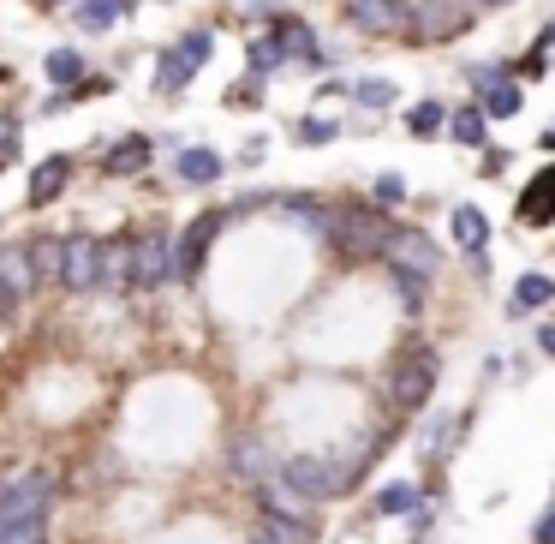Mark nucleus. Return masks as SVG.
Masks as SVG:
<instances>
[{"label":"nucleus","mask_w":555,"mask_h":544,"mask_svg":"<svg viewBox=\"0 0 555 544\" xmlns=\"http://www.w3.org/2000/svg\"><path fill=\"white\" fill-rule=\"evenodd\" d=\"M531 539H538V544H555V508L538 520V532H531Z\"/></svg>","instance_id":"nucleus-39"},{"label":"nucleus","mask_w":555,"mask_h":544,"mask_svg":"<svg viewBox=\"0 0 555 544\" xmlns=\"http://www.w3.org/2000/svg\"><path fill=\"white\" fill-rule=\"evenodd\" d=\"M102 168H108L114 180H126V174H144V168H150V138H144V132L120 138V144L108 150V162H102Z\"/></svg>","instance_id":"nucleus-16"},{"label":"nucleus","mask_w":555,"mask_h":544,"mask_svg":"<svg viewBox=\"0 0 555 544\" xmlns=\"http://www.w3.org/2000/svg\"><path fill=\"white\" fill-rule=\"evenodd\" d=\"M388 233H395L388 210H376V204H347V210H328L323 240L335 245V252L347 257V264H371V257H383Z\"/></svg>","instance_id":"nucleus-1"},{"label":"nucleus","mask_w":555,"mask_h":544,"mask_svg":"<svg viewBox=\"0 0 555 544\" xmlns=\"http://www.w3.org/2000/svg\"><path fill=\"white\" fill-rule=\"evenodd\" d=\"M0 174H7V162H0Z\"/></svg>","instance_id":"nucleus-44"},{"label":"nucleus","mask_w":555,"mask_h":544,"mask_svg":"<svg viewBox=\"0 0 555 544\" xmlns=\"http://www.w3.org/2000/svg\"><path fill=\"white\" fill-rule=\"evenodd\" d=\"M472 13H490V7H507V0H466Z\"/></svg>","instance_id":"nucleus-40"},{"label":"nucleus","mask_w":555,"mask_h":544,"mask_svg":"<svg viewBox=\"0 0 555 544\" xmlns=\"http://www.w3.org/2000/svg\"><path fill=\"white\" fill-rule=\"evenodd\" d=\"M335 132H340L335 121H305V126H299V138H305V144H328Z\"/></svg>","instance_id":"nucleus-37"},{"label":"nucleus","mask_w":555,"mask_h":544,"mask_svg":"<svg viewBox=\"0 0 555 544\" xmlns=\"http://www.w3.org/2000/svg\"><path fill=\"white\" fill-rule=\"evenodd\" d=\"M519 222H526V228H543V222H555V162L526 186V198H519Z\"/></svg>","instance_id":"nucleus-14"},{"label":"nucleus","mask_w":555,"mask_h":544,"mask_svg":"<svg viewBox=\"0 0 555 544\" xmlns=\"http://www.w3.org/2000/svg\"><path fill=\"white\" fill-rule=\"evenodd\" d=\"M454 240L466 245V257L483 252V240H490V216H483L478 204H460V210H454Z\"/></svg>","instance_id":"nucleus-25"},{"label":"nucleus","mask_w":555,"mask_h":544,"mask_svg":"<svg viewBox=\"0 0 555 544\" xmlns=\"http://www.w3.org/2000/svg\"><path fill=\"white\" fill-rule=\"evenodd\" d=\"M538 341H543V353H550V359H555V324H550V329H543V336H538Z\"/></svg>","instance_id":"nucleus-41"},{"label":"nucleus","mask_w":555,"mask_h":544,"mask_svg":"<svg viewBox=\"0 0 555 544\" xmlns=\"http://www.w3.org/2000/svg\"><path fill=\"white\" fill-rule=\"evenodd\" d=\"M347 25L364 30V37H400L406 7L400 0H347Z\"/></svg>","instance_id":"nucleus-10"},{"label":"nucleus","mask_w":555,"mask_h":544,"mask_svg":"<svg viewBox=\"0 0 555 544\" xmlns=\"http://www.w3.org/2000/svg\"><path fill=\"white\" fill-rule=\"evenodd\" d=\"M281 61H287V54H281V42H275V37H257L251 49H245V66H251V78H269Z\"/></svg>","instance_id":"nucleus-28"},{"label":"nucleus","mask_w":555,"mask_h":544,"mask_svg":"<svg viewBox=\"0 0 555 544\" xmlns=\"http://www.w3.org/2000/svg\"><path fill=\"white\" fill-rule=\"evenodd\" d=\"M126 13H132V0H78L73 7V18L85 30H108V25H120Z\"/></svg>","instance_id":"nucleus-24"},{"label":"nucleus","mask_w":555,"mask_h":544,"mask_svg":"<svg viewBox=\"0 0 555 544\" xmlns=\"http://www.w3.org/2000/svg\"><path fill=\"white\" fill-rule=\"evenodd\" d=\"M30 264L37 281H61V240H30Z\"/></svg>","instance_id":"nucleus-32"},{"label":"nucleus","mask_w":555,"mask_h":544,"mask_svg":"<svg viewBox=\"0 0 555 544\" xmlns=\"http://www.w3.org/2000/svg\"><path fill=\"white\" fill-rule=\"evenodd\" d=\"M0 491H7V479H0Z\"/></svg>","instance_id":"nucleus-45"},{"label":"nucleus","mask_w":555,"mask_h":544,"mask_svg":"<svg viewBox=\"0 0 555 544\" xmlns=\"http://www.w3.org/2000/svg\"><path fill=\"white\" fill-rule=\"evenodd\" d=\"M221 228H228V216H221V210H204V216L173 240V281H192L197 269H204V257H209V245H216Z\"/></svg>","instance_id":"nucleus-9"},{"label":"nucleus","mask_w":555,"mask_h":544,"mask_svg":"<svg viewBox=\"0 0 555 544\" xmlns=\"http://www.w3.org/2000/svg\"><path fill=\"white\" fill-rule=\"evenodd\" d=\"M376 515H418V484H388L376 496Z\"/></svg>","instance_id":"nucleus-30"},{"label":"nucleus","mask_w":555,"mask_h":544,"mask_svg":"<svg viewBox=\"0 0 555 544\" xmlns=\"http://www.w3.org/2000/svg\"><path fill=\"white\" fill-rule=\"evenodd\" d=\"M550 300H555V281H550V276H519L514 305H507V312H514V317H526V312H543Z\"/></svg>","instance_id":"nucleus-27"},{"label":"nucleus","mask_w":555,"mask_h":544,"mask_svg":"<svg viewBox=\"0 0 555 544\" xmlns=\"http://www.w3.org/2000/svg\"><path fill=\"white\" fill-rule=\"evenodd\" d=\"M281 484H293L299 496H340V491H352V479H347V467L340 460H328V455H293V460H281V472H275Z\"/></svg>","instance_id":"nucleus-5"},{"label":"nucleus","mask_w":555,"mask_h":544,"mask_svg":"<svg viewBox=\"0 0 555 544\" xmlns=\"http://www.w3.org/2000/svg\"><path fill=\"white\" fill-rule=\"evenodd\" d=\"M228 109H257V78H251V85H233L228 90Z\"/></svg>","instance_id":"nucleus-38"},{"label":"nucleus","mask_w":555,"mask_h":544,"mask_svg":"<svg viewBox=\"0 0 555 544\" xmlns=\"http://www.w3.org/2000/svg\"><path fill=\"white\" fill-rule=\"evenodd\" d=\"M251 544H317V527H311V520H275V515H263V527H257Z\"/></svg>","instance_id":"nucleus-23"},{"label":"nucleus","mask_w":555,"mask_h":544,"mask_svg":"<svg viewBox=\"0 0 555 544\" xmlns=\"http://www.w3.org/2000/svg\"><path fill=\"white\" fill-rule=\"evenodd\" d=\"M442 126H448V109H442V102H418V109L406 114V132H412V138H436Z\"/></svg>","instance_id":"nucleus-29"},{"label":"nucleus","mask_w":555,"mask_h":544,"mask_svg":"<svg viewBox=\"0 0 555 544\" xmlns=\"http://www.w3.org/2000/svg\"><path fill=\"white\" fill-rule=\"evenodd\" d=\"M275 42H281V54H299L311 73H323V66H328V54L317 49V37H311L305 18H275Z\"/></svg>","instance_id":"nucleus-12"},{"label":"nucleus","mask_w":555,"mask_h":544,"mask_svg":"<svg viewBox=\"0 0 555 544\" xmlns=\"http://www.w3.org/2000/svg\"><path fill=\"white\" fill-rule=\"evenodd\" d=\"M54 472L49 467H30L25 479H13L7 491H0V527H18V520H49L54 508Z\"/></svg>","instance_id":"nucleus-4"},{"label":"nucleus","mask_w":555,"mask_h":544,"mask_svg":"<svg viewBox=\"0 0 555 544\" xmlns=\"http://www.w3.org/2000/svg\"><path fill=\"white\" fill-rule=\"evenodd\" d=\"M448 132H454V144L460 150H483V132H490V114L472 102V109H460L454 121H448Z\"/></svg>","instance_id":"nucleus-26"},{"label":"nucleus","mask_w":555,"mask_h":544,"mask_svg":"<svg viewBox=\"0 0 555 544\" xmlns=\"http://www.w3.org/2000/svg\"><path fill=\"white\" fill-rule=\"evenodd\" d=\"M400 7H406V25H400L406 42H448L472 25L466 0H400Z\"/></svg>","instance_id":"nucleus-2"},{"label":"nucleus","mask_w":555,"mask_h":544,"mask_svg":"<svg viewBox=\"0 0 555 544\" xmlns=\"http://www.w3.org/2000/svg\"><path fill=\"white\" fill-rule=\"evenodd\" d=\"M173 281V240L168 233H144L132 240V293H156Z\"/></svg>","instance_id":"nucleus-7"},{"label":"nucleus","mask_w":555,"mask_h":544,"mask_svg":"<svg viewBox=\"0 0 555 544\" xmlns=\"http://www.w3.org/2000/svg\"><path fill=\"white\" fill-rule=\"evenodd\" d=\"M61 288L66 293H96L102 288V245L90 233L61 240Z\"/></svg>","instance_id":"nucleus-8"},{"label":"nucleus","mask_w":555,"mask_h":544,"mask_svg":"<svg viewBox=\"0 0 555 544\" xmlns=\"http://www.w3.org/2000/svg\"><path fill=\"white\" fill-rule=\"evenodd\" d=\"M66 180H73V156H49V162H37V174H30V210H49L54 198L66 192Z\"/></svg>","instance_id":"nucleus-13"},{"label":"nucleus","mask_w":555,"mask_h":544,"mask_svg":"<svg viewBox=\"0 0 555 544\" xmlns=\"http://www.w3.org/2000/svg\"><path fill=\"white\" fill-rule=\"evenodd\" d=\"M436 353L430 347H412V353H400L395 359V371H388V401H395L400 413H418V407H430V389H436Z\"/></svg>","instance_id":"nucleus-3"},{"label":"nucleus","mask_w":555,"mask_h":544,"mask_svg":"<svg viewBox=\"0 0 555 544\" xmlns=\"http://www.w3.org/2000/svg\"><path fill=\"white\" fill-rule=\"evenodd\" d=\"M209 49H216V30H209V25H197V30H185V37L173 42V61H180L185 73L197 78V73L209 66Z\"/></svg>","instance_id":"nucleus-19"},{"label":"nucleus","mask_w":555,"mask_h":544,"mask_svg":"<svg viewBox=\"0 0 555 544\" xmlns=\"http://www.w3.org/2000/svg\"><path fill=\"white\" fill-rule=\"evenodd\" d=\"M388 281H395V293H400L406 312H424V276H400V269H388Z\"/></svg>","instance_id":"nucleus-35"},{"label":"nucleus","mask_w":555,"mask_h":544,"mask_svg":"<svg viewBox=\"0 0 555 544\" xmlns=\"http://www.w3.org/2000/svg\"><path fill=\"white\" fill-rule=\"evenodd\" d=\"M0 288L13 293V300H30V293L42 288L37 264H30V240L25 245H0Z\"/></svg>","instance_id":"nucleus-11"},{"label":"nucleus","mask_w":555,"mask_h":544,"mask_svg":"<svg viewBox=\"0 0 555 544\" xmlns=\"http://www.w3.org/2000/svg\"><path fill=\"white\" fill-rule=\"evenodd\" d=\"M519 102H526V90H519L514 78H495V85H483L478 109L490 114V121H514V114H519Z\"/></svg>","instance_id":"nucleus-20"},{"label":"nucleus","mask_w":555,"mask_h":544,"mask_svg":"<svg viewBox=\"0 0 555 544\" xmlns=\"http://www.w3.org/2000/svg\"><path fill=\"white\" fill-rule=\"evenodd\" d=\"M406 204V180H400V174H383V180H376V210H400Z\"/></svg>","instance_id":"nucleus-36"},{"label":"nucleus","mask_w":555,"mask_h":544,"mask_svg":"<svg viewBox=\"0 0 555 544\" xmlns=\"http://www.w3.org/2000/svg\"><path fill=\"white\" fill-rule=\"evenodd\" d=\"M352 97H359L364 109H395L400 90H395V78H364V85H352Z\"/></svg>","instance_id":"nucleus-31"},{"label":"nucleus","mask_w":555,"mask_h":544,"mask_svg":"<svg viewBox=\"0 0 555 544\" xmlns=\"http://www.w3.org/2000/svg\"><path fill=\"white\" fill-rule=\"evenodd\" d=\"M543 150H555V126H550V132H543Z\"/></svg>","instance_id":"nucleus-43"},{"label":"nucleus","mask_w":555,"mask_h":544,"mask_svg":"<svg viewBox=\"0 0 555 544\" xmlns=\"http://www.w3.org/2000/svg\"><path fill=\"white\" fill-rule=\"evenodd\" d=\"M228 467L245 472V479H263L275 460H269V443H263V437H240V443L228 448Z\"/></svg>","instance_id":"nucleus-21"},{"label":"nucleus","mask_w":555,"mask_h":544,"mask_svg":"<svg viewBox=\"0 0 555 544\" xmlns=\"http://www.w3.org/2000/svg\"><path fill=\"white\" fill-rule=\"evenodd\" d=\"M173 174H180L185 186H216L221 180V156H216V150H204V144H192V150H180Z\"/></svg>","instance_id":"nucleus-17"},{"label":"nucleus","mask_w":555,"mask_h":544,"mask_svg":"<svg viewBox=\"0 0 555 544\" xmlns=\"http://www.w3.org/2000/svg\"><path fill=\"white\" fill-rule=\"evenodd\" d=\"M383 264L400 269V276H424V281H430L436 264H442V252L430 245V233H424V228H395V233H388V245H383Z\"/></svg>","instance_id":"nucleus-6"},{"label":"nucleus","mask_w":555,"mask_h":544,"mask_svg":"<svg viewBox=\"0 0 555 544\" xmlns=\"http://www.w3.org/2000/svg\"><path fill=\"white\" fill-rule=\"evenodd\" d=\"M96 293H132V240L102 245V288Z\"/></svg>","instance_id":"nucleus-15"},{"label":"nucleus","mask_w":555,"mask_h":544,"mask_svg":"<svg viewBox=\"0 0 555 544\" xmlns=\"http://www.w3.org/2000/svg\"><path fill=\"white\" fill-rule=\"evenodd\" d=\"M13 305H18V300H13L7 288H0V317H13Z\"/></svg>","instance_id":"nucleus-42"},{"label":"nucleus","mask_w":555,"mask_h":544,"mask_svg":"<svg viewBox=\"0 0 555 544\" xmlns=\"http://www.w3.org/2000/svg\"><path fill=\"white\" fill-rule=\"evenodd\" d=\"M257 496H263V515H275V520H311V496H299L293 484H281V479L263 484Z\"/></svg>","instance_id":"nucleus-18"},{"label":"nucleus","mask_w":555,"mask_h":544,"mask_svg":"<svg viewBox=\"0 0 555 544\" xmlns=\"http://www.w3.org/2000/svg\"><path fill=\"white\" fill-rule=\"evenodd\" d=\"M0 544H49V520H18V527H0Z\"/></svg>","instance_id":"nucleus-34"},{"label":"nucleus","mask_w":555,"mask_h":544,"mask_svg":"<svg viewBox=\"0 0 555 544\" xmlns=\"http://www.w3.org/2000/svg\"><path fill=\"white\" fill-rule=\"evenodd\" d=\"M185 85H192V73H185V66L173 61V49H168V54H162V66H156V90H162V97H180Z\"/></svg>","instance_id":"nucleus-33"},{"label":"nucleus","mask_w":555,"mask_h":544,"mask_svg":"<svg viewBox=\"0 0 555 544\" xmlns=\"http://www.w3.org/2000/svg\"><path fill=\"white\" fill-rule=\"evenodd\" d=\"M42 73H49V85H61V90H73V85H85V54L78 49H49L42 54Z\"/></svg>","instance_id":"nucleus-22"}]
</instances>
